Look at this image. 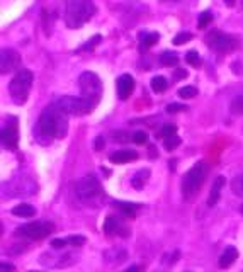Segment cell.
<instances>
[{"instance_id":"6da1fadb","label":"cell","mask_w":243,"mask_h":272,"mask_svg":"<svg viewBox=\"0 0 243 272\" xmlns=\"http://www.w3.org/2000/svg\"><path fill=\"white\" fill-rule=\"evenodd\" d=\"M68 131V114L56 104H51L38 118L34 136L41 145H50L53 138H65Z\"/></svg>"},{"instance_id":"7a4b0ae2","label":"cell","mask_w":243,"mask_h":272,"mask_svg":"<svg viewBox=\"0 0 243 272\" xmlns=\"http://www.w3.org/2000/svg\"><path fill=\"white\" fill-rule=\"evenodd\" d=\"M96 14V6L92 0H66L65 23L70 29H80Z\"/></svg>"},{"instance_id":"3957f363","label":"cell","mask_w":243,"mask_h":272,"mask_svg":"<svg viewBox=\"0 0 243 272\" xmlns=\"http://www.w3.org/2000/svg\"><path fill=\"white\" fill-rule=\"evenodd\" d=\"M75 194L84 204L87 206H99L100 201L104 199V189L94 174L82 177L75 185Z\"/></svg>"},{"instance_id":"277c9868","label":"cell","mask_w":243,"mask_h":272,"mask_svg":"<svg viewBox=\"0 0 243 272\" xmlns=\"http://www.w3.org/2000/svg\"><path fill=\"white\" fill-rule=\"evenodd\" d=\"M32 82H34V75L31 70H19L14 75V79L10 80L8 84V94H10L12 101L14 104L17 106H22L26 104L29 97V92H31V87H32Z\"/></svg>"},{"instance_id":"5b68a950","label":"cell","mask_w":243,"mask_h":272,"mask_svg":"<svg viewBox=\"0 0 243 272\" xmlns=\"http://www.w3.org/2000/svg\"><path fill=\"white\" fill-rule=\"evenodd\" d=\"M206 175H208V165L204 162H199L190 167L184 174V177H182V196L186 199H192L196 194L199 192V189L202 187Z\"/></svg>"},{"instance_id":"8992f818","label":"cell","mask_w":243,"mask_h":272,"mask_svg":"<svg viewBox=\"0 0 243 272\" xmlns=\"http://www.w3.org/2000/svg\"><path fill=\"white\" fill-rule=\"evenodd\" d=\"M78 89L82 94V99L88 102L92 107H96L99 104L100 97H102V82L99 77L94 72H84L78 77Z\"/></svg>"},{"instance_id":"52a82bcc","label":"cell","mask_w":243,"mask_h":272,"mask_svg":"<svg viewBox=\"0 0 243 272\" xmlns=\"http://www.w3.org/2000/svg\"><path fill=\"white\" fill-rule=\"evenodd\" d=\"M206 45L210 46L211 50L218 51V53H230V51L238 48L240 41H238V38L232 36V34L212 31L206 36Z\"/></svg>"},{"instance_id":"ba28073f","label":"cell","mask_w":243,"mask_h":272,"mask_svg":"<svg viewBox=\"0 0 243 272\" xmlns=\"http://www.w3.org/2000/svg\"><path fill=\"white\" fill-rule=\"evenodd\" d=\"M53 233V224L50 221H29L20 224L16 230V235L29 240H41Z\"/></svg>"},{"instance_id":"9c48e42d","label":"cell","mask_w":243,"mask_h":272,"mask_svg":"<svg viewBox=\"0 0 243 272\" xmlns=\"http://www.w3.org/2000/svg\"><path fill=\"white\" fill-rule=\"evenodd\" d=\"M63 112H66L68 116H84L88 114L94 107L88 104L82 97H74V96H63L54 102Z\"/></svg>"},{"instance_id":"30bf717a","label":"cell","mask_w":243,"mask_h":272,"mask_svg":"<svg viewBox=\"0 0 243 272\" xmlns=\"http://www.w3.org/2000/svg\"><path fill=\"white\" fill-rule=\"evenodd\" d=\"M7 189V197H28L34 196V192H36V182L29 177H20V179H12Z\"/></svg>"},{"instance_id":"8fae6325","label":"cell","mask_w":243,"mask_h":272,"mask_svg":"<svg viewBox=\"0 0 243 272\" xmlns=\"http://www.w3.org/2000/svg\"><path fill=\"white\" fill-rule=\"evenodd\" d=\"M2 145L7 150H16L19 145V128H17V118L10 116L7 118L6 124L2 128Z\"/></svg>"},{"instance_id":"7c38bea8","label":"cell","mask_w":243,"mask_h":272,"mask_svg":"<svg viewBox=\"0 0 243 272\" xmlns=\"http://www.w3.org/2000/svg\"><path fill=\"white\" fill-rule=\"evenodd\" d=\"M76 258L78 255H75L74 252H65L60 257H54L53 253H44V255H41V264L46 267H54V269H65V267L74 265Z\"/></svg>"},{"instance_id":"4fadbf2b","label":"cell","mask_w":243,"mask_h":272,"mask_svg":"<svg viewBox=\"0 0 243 272\" xmlns=\"http://www.w3.org/2000/svg\"><path fill=\"white\" fill-rule=\"evenodd\" d=\"M20 67V55L12 48H4L0 51V73L6 75Z\"/></svg>"},{"instance_id":"5bb4252c","label":"cell","mask_w":243,"mask_h":272,"mask_svg":"<svg viewBox=\"0 0 243 272\" xmlns=\"http://www.w3.org/2000/svg\"><path fill=\"white\" fill-rule=\"evenodd\" d=\"M116 89H118V97L121 101H126L130 99V96L134 90V79L130 75V73H124L116 80Z\"/></svg>"},{"instance_id":"9a60e30c","label":"cell","mask_w":243,"mask_h":272,"mask_svg":"<svg viewBox=\"0 0 243 272\" xmlns=\"http://www.w3.org/2000/svg\"><path fill=\"white\" fill-rule=\"evenodd\" d=\"M104 231L108 233V235H121V236H128V235H130V230H128V228L124 226V223H122L119 218L112 216V214H109V216L106 218Z\"/></svg>"},{"instance_id":"2e32d148","label":"cell","mask_w":243,"mask_h":272,"mask_svg":"<svg viewBox=\"0 0 243 272\" xmlns=\"http://www.w3.org/2000/svg\"><path fill=\"white\" fill-rule=\"evenodd\" d=\"M138 158V153L134 150H119V152H114L109 155V162L116 163V165H121V163H130Z\"/></svg>"},{"instance_id":"e0dca14e","label":"cell","mask_w":243,"mask_h":272,"mask_svg":"<svg viewBox=\"0 0 243 272\" xmlns=\"http://www.w3.org/2000/svg\"><path fill=\"white\" fill-rule=\"evenodd\" d=\"M224 177L223 175H218L214 179V182H212L211 185V192H210V197H208V206H214V204H218V201H220V196H221V189L224 187Z\"/></svg>"},{"instance_id":"ac0fdd59","label":"cell","mask_w":243,"mask_h":272,"mask_svg":"<svg viewBox=\"0 0 243 272\" xmlns=\"http://www.w3.org/2000/svg\"><path fill=\"white\" fill-rule=\"evenodd\" d=\"M236 258H238V250L230 245V247L224 248V252L221 253V257L218 260V265L221 267V269H228V267L233 265V262H235Z\"/></svg>"},{"instance_id":"d6986e66","label":"cell","mask_w":243,"mask_h":272,"mask_svg":"<svg viewBox=\"0 0 243 272\" xmlns=\"http://www.w3.org/2000/svg\"><path fill=\"white\" fill-rule=\"evenodd\" d=\"M138 40H140V51H146L148 48H152L153 45H156V43H158L160 34L158 33L143 31V33H140Z\"/></svg>"},{"instance_id":"ffe728a7","label":"cell","mask_w":243,"mask_h":272,"mask_svg":"<svg viewBox=\"0 0 243 272\" xmlns=\"http://www.w3.org/2000/svg\"><path fill=\"white\" fill-rule=\"evenodd\" d=\"M104 258L110 264H121V262H124L128 258V252L126 248L122 247H118V248H110L108 252H104Z\"/></svg>"},{"instance_id":"44dd1931","label":"cell","mask_w":243,"mask_h":272,"mask_svg":"<svg viewBox=\"0 0 243 272\" xmlns=\"http://www.w3.org/2000/svg\"><path fill=\"white\" fill-rule=\"evenodd\" d=\"M12 214L17 218H32L34 214H36V208L28 204V202H20L16 208H12Z\"/></svg>"},{"instance_id":"7402d4cb","label":"cell","mask_w":243,"mask_h":272,"mask_svg":"<svg viewBox=\"0 0 243 272\" xmlns=\"http://www.w3.org/2000/svg\"><path fill=\"white\" fill-rule=\"evenodd\" d=\"M148 177H150V170H148V168H142V170H138L133 175V179H131V185H133L136 191H142V189L144 187V184H146Z\"/></svg>"},{"instance_id":"603a6c76","label":"cell","mask_w":243,"mask_h":272,"mask_svg":"<svg viewBox=\"0 0 243 272\" xmlns=\"http://www.w3.org/2000/svg\"><path fill=\"white\" fill-rule=\"evenodd\" d=\"M112 204H114V208H118L121 213H124L126 216H134L136 209L140 208L138 204H133V202H122V201H114Z\"/></svg>"},{"instance_id":"cb8c5ba5","label":"cell","mask_w":243,"mask_h":272,"mask_svg":"<svg viewBox=\"0 0 243 272\" xmlns=\"http://www.w3.org/2000/svg\"><path fill=\"white\" fill-rule=\"evenodd\" d=\"M150 85H152V90H153V92L160 94V92H165V90H167V87H168V80L165 79V77H162V75H156V77H153V79H152Z\"/></svg>"},{"instance_id":"d4e9b609","label":"cell","mask_w":243,"mask_h":272,"mask_svg":"<svg viewBox=\"0 0 243 272\" xmlns=\"http://www.w3.org/2000/svg\"><path fill=\"white\" fill-rule=\"evenodd\" d=\"M160 63L164 67H176V65H178V55L174 51H164L160 55Z\"/></svg>"},{"instance_id":"484cf974","label":"cell","mask_w":243,"mask_h":272,"mask_svg":"<svg viewBox=\"0 0 243 272\" xmlns=\"http://www.w3.org/2000/svg\"><path fill=\"white\" fill-rule=\"evenodd\" d=\"M198 96V89L194 85H186V87L178 89V97L182 99H192Z\"/></svg>"},{"instance_id":"4316f807","label":"cell","mask_w":243,"mask_h":272,"mask_svg":"<svg viewBox=\"0 0 243 272\" xmlns=\"http://www.w3.org/2000/svg\"><path fill=\"white\" fill-rule=\"evenodd\" d=\"M178 145H180V138H178L177 135H174L170 138H165V140H164V146H165V150H167V152L176 150Z\"/></svg>"},{"instance_id":"83f0119b","label":"cell","mask_w":243,"mask_h":272,"mask_svg":"<svg viewBox=\"0 0 243 272\" xmlns=\"http://www.w3.org/2000/svg\"><path fill=\"white\" fill-rule=\"evenodd\" d=\"M232 191L236 194V196H243V174L236 175L235 179L232 180Z\"/></svg>"},{"instance_id":"f1b7e54d","label":"cell","mask_w":243,"mask_h":272,"mask_svg":"<svg viewBox=\"0 0 243 272\" xmlns=\"http://www.w3.org/2000/svg\"><path fill=\"white\" fill-rule=\"evenodd\" d=\"M186 62L189 63L190 67H199V65H201V56H199L198 51L190 50V51H187V55H186Z\"/></svg>"},{"instance_id":"f546056e","label":"cell","mask_w":243,"mask_h":272,"mask_svg":"<svg viewBox=\"0 0 243 272\" xmlns=\"http://www.w3.org/2000/svg\"><path fill=\"white\" fill-rule=\"evenodd\" d=\"M100 41H102V36H100V34H96V36H92L90 40L85 43V45H84L78 51H92L97 45H99Z\"/></svg>"},{"instance_id":"4dcf8cb0","label":"cell","mask_w":243,"mask_h":272,"mask_svg":"<svg viewBox=\"0 0 243 272\" xmlns=\"http://www.w3.org/2000/svg\"><path fill=\"white\" fill-rule=\"evenodd\" d=\"M230 109H232L233 114H243V96H236L233 99Z\"/></svg>"},{"instance_id":"1f68e13d","label":"cell","mask_w":243,"mask_h":272,"mask_svg":"<svg viewBox=\"0 0 243 272\" xmlns=\"http://www.w3.org/2000/svg\"><path fill=\"white\" fill-rule=\"evenodd\" d=\"M190 40H192V34L187 33V31H182V33H178L176 38H174V45L182 46V45H186V43H189Z\"/></svg>"},{"instance_id":"d6a6232c","label":"cell","mask_w":243,"mask_h":272,"mask_svg":"<svg viewBox=\"0 0 243 272\" xmlns=\"http://www.w3.org/2000/svg\"><path fill=\"white\" fill-rule=\"evenodd\" d=\"M212 19H214V16H212V12H210V11L202 12V14L199 16L198 26H199V28H201V29H204L208 24H211V23H212Z\"/></svg>"},{"instance_id":"836d02e7","label":"cell","mask_w":243,"mask_h":272,"mask_svg":"<svg viewBox=\"0 0 243 272\" xmlns=\"http://www.w3.org/2000/svg\"><path fill=\"white\" fill-rule=\"evenodd\" d=\"M174 135H177V126L176 124H164L162 126V131H160V136L164 138H170V136H174Z\"/></svg>"},{"instance_id":"e575fe53","label":"cell","mask_w":243,"mask_h":272,"mask_svg":"<svg viewBox=\"0 0 243 272\" xmlns=\"http://www.w3.org/2000/svg\"><path fill=\"white\" fill-rule=\"evenodd\" d=\"M65 240H66V245H72L74 248L80 247V245H84L85 241H87V240H85V236H82V235H72Z\"/></svg>"},{"instance_id":"d590c367","label":"cell","mask_w":243,"mask_h":272,"mask_svg":"<svg viewBox=\"0 0 243 272\" xmlns=\"http://www.w3.org/2000/svg\"><path fill=\"white\" fill-rule=\"evenodd\" d=\"M131 138H133V141L136 145H144L148 141V135L144 131H134Z\"/></svg>"},{"instance_id":"8d00e7d4","label":"cell","mask_w":243,"mask_h":272,"mask_svg":"<svg viewBox=\"0 0 243 272\" xmlns=\"http://www.w3.org/2000/svg\"><path fill=\"white\" fill-rule=\"evenodd\" d=\"M187 111L186 104H177V102H172V104L167 106V112H184Z\"/></svg>"},{"instance_id":"74e56055","label":"cell","mask_w":243,"mask_h":272,"mask_svg":"<svg viewBox=\"0 0 243 272\" xmlns=\"http://www.w3.org/2000/svg\"><path fill=\"white\" fill-rule=\"evenodd\" d=\"M114 138H116V141H119V143H126V141H130V135L124 131H116L112 133Z\"/></svg>"},{"instance_id":"f35d334b","label":"cell","mask_w":243,"mask_h":272,"mask_svg":"<svg viewBox=\"0 0 243 272\" xmlns=\"http://www.w3.org/2000/svg\"><path fill=\"white\" fill-rule=\"evenodd\" d=\"M51 247L56 248V250L65 248V247H66V240H65V238H54V240H51Z\"/></svg>"},{"instance_id":"ab89813d","label":"cell","mask_w":243,"mask_h":272,"mask_svg":"<svg viewBox=\"0 0 243 272\" xmlns=\"http://www.w3.org/2000/svg\"><path fill=\"white\" fill-rule=\"evenodd\" d=\"M104 146H106V140H104L102 136H97L96 141H94V148H96L97 152H100V150L104 148Z\"/></svg>"},{"instance_id":"60d3db41","label":"cell","mask_w":243,"mask_h":272,"mask_svg":"<svg viewBox=\"0 0 243 272\" xmlns=\"http://www.w3.org/2000/svg\"><path fill=\"white\" fill-rule=\"evenodd\" d=\"M0 270L2 272H14V265L7 264V262H2V264H0Z\"/></svg>"},{"instance_id":"b9f144b4","label":"cell","mask_w":243,"mask_h":272,"mask_svg":"<svg viewBox=\"0 0 243 272\" xmlns=\"http://www.w3.org/2000/svg\"><path fill=\"white\" fill-rule=\"evenodd\" d=\"M186 77H187V72L182 70V68H177V70H176V79L178 80V79H186Z\"/></svg>"},{"instance_id":"7bdbcfd3","label":"cell","mask_w":243,"mask_h":272,"mask_svg":"<svg viewBox=\"0 0 243 272\" xmlns=\"http://www.w3.org/2000/svg\"><path fill=\"white\" fill-rule=\"evenodd\" d=\"M124 272H142V267H140V265H130Z\"/></svg>"},{"instance_id":"ee69618b","label":"cell","mask_w":243,"mask_h":272,"mask_svg":"<svg viewBox=\"0 0 243 272\" xmlns=\"http://www.w3.org/2000/svg\"><path fill=\"white\" fill-rule=\"evenodd\" d=\"M232 67H233V72L235 73H242V65L240 63H233Z\"/></svg>"},{"instance_id":"f6af8a7d","label":"cell","mask_w":243,"mask_h":272,"mask_svg":"<svg viewBox=\"0 0 243 272\" xmlns=\"http://www.w3.org/2000/svg\"><path fill=\"white\" fill-rule=\"evenodd\" d=\"M224 4H226L228 7H235V4H236V0H224Z\"/></svg>"},{"instance_id":"bcb514c9","label":"cell","mask_w":243,"mask_h":272,"mask_svg":"<svg viewBox=\"0 0 243 272\" xmlns=\"http://www.w3.org/2000/svg\"><path fill=\"white\" fill-rule=\"evenodd\" d=\"M240 213L243 214V204H242V208H240Z\"/></svg>"},{"instance_id":"7dc6e473","label":"cell","mask_w":243,"mask_h":272,"mask_svg":"<svg viewBox=\"0 0 243 272\" xmlns=\"http://www.w3.org/2000/svg\"><path fill=\"white\" fill-rule=\"evenodd\" d=\"M31 272H42V270H31Z\"/></svg>"}]
</instances>
